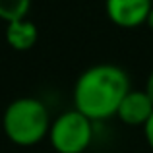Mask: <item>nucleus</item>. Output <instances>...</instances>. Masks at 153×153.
<instances>
[{"mask_svg": "<svg viewBox=\"0 0 153 153\" xmlns=\"http://www.w3.org/2000/svg\"><path fill=\"white\" fill-rule=\"evenodd\" d=\"M142 132H143V140H146L147 147H149L151 153H153V114L149 116V120H147V122L143 124Z\"/></svg>", "mask_w": 153, "mask_h": 153, "instance_id": "8", "label": "nucleus"}, {"mask_svg": "<svg viewBox=\"0 0 153 153\" xmlns=\"http://www.w3.org/2000/svg\"><path fill=\"white\" fill-rule=\"evenodd\" d=\"M31 0H0V19L6 23L27 18Z\"/></svg>", "mask_w": 153, "mask_h": 153, "instance_id": "7", "label": "nucleus"}, {"mask_svg": "<svg viewBox=\"0 0 153 153\" xmlns=\"http://www.w3.org/2000/svg\"><path fill=\"white\" fill-rule=\"evenodd\" d=\"M132 89L130 76L122 66L99 62L85 68L72 87L74 108L93 122H103L116 116L124 95Z\"/></svg>", "mask_w": 153, "mask_h": 153, "instance_id": "1", "label": "nucleus"}, {"mask_svg": "<svg viewBox=\"0 0 153 153\" xmlns=\"http://www.w3.org/2000/svg\"><path fill=\"white\" fill-rule=\"evenodd\" d=\"M146 25H147V27H149V29L153 31V8H151L149 16H147V22H146Z\"/></svg>", "mask_w": 153, "mask_h": 153, "instance_id": "10", "label": "nucleus"}, {"mask_svg": "<svg viewBox=\"0 0 153 153\" xmlns=\"http://www.w3.org/2000/svg\"><path fill=\"white\" fill-rule=\"evenodd\" d=\"M47 140L54 153H87L95 140V122L72 107L52 118Z\"/></svg>", "mask_w": 153, "mask_h": 153, "instance_id": "3", "label": "nucleus"}, {"mask_svg": "<svg viewBox=\"0 0 153 153\" xmlns=\"http://www.w3.org/2000/svg\"><path fill=\"white\" fill-rule=\"evenodd\" d=\"M4 39H6L8 47L12 51L25 52L31 51L39 41V29L31 19H16V22L6 23V31H4Z\"/></svg>", "mask_w": 153, "mask_h": 153, "instance_id": "6", "label": "nucleus"}, {"mask_svg": "<svg viewBox=\"0 0 153 153\" xmlns=\"http://www.w3.org/2000/svg\"><path fill=\"white\" fill-rule=\"evenodd\" d=\"M153 0H105V14L112 25L120 29H136L146 25Z\"/></svg>", "mask_w": 153, "mask_h": 153, "instance_id": "4", "label": "nucleus"}, {"mask_svg": "<svg viewBox=\"0 0 153 153\" xmlns=\"http://www.w3.org/2000/svg\"><path fill=\"white\" fill-rule=\"evenodd\" d=\"M146 93L149 95V99L153 101V68H151V72H149V76H147V79H146Z\"/></svg>", "mask_w": 153, "mask_h": 153, "instance_id": "9", "label": "nucleus"}, {"mask_svg": "<svg viewBox=\"0 0 153 153\" xmlns=\"http://www.w3.org/2000/svg\"><path fill=\"white\" fill-rule=\"evenodd\" d=\"M151 114L153 101L146 93V89H130L116 111V118L130 128H143Z\"/></svg>", "mask_w": 153, "mask_h": 153, "instance_id": "5", "label": "nucleus"}, {"mask_svg": "<svg viewBox=\"0 0 153 153\" xmlns=\"http://www.w3.org/2000/svg\"><path fill=\"white\" fill-rule=\"evenodd\" d=\"M49 107L39 97H18L2 112V130L10 143L18 147H33L47 140L51 128Z\"/></svg>", "mask_w": 153, "mask_h": 153, "instance_id": "2", "label": "nucleus"}]
</instances>
